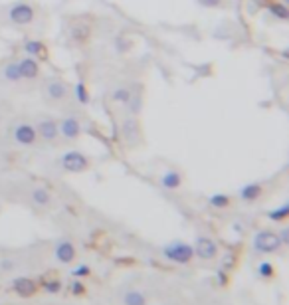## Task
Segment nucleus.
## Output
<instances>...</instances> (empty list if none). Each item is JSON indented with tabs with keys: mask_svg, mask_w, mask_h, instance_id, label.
<instances>
[{
	"mask_svg": "<svg viewBox=\"0 0 289 305\" xmlns=\"http://www.w3.org/2000/svg\"><path fill=\"white\" fill-rule=\"evenodd\" d=\"M163 256L168 260V262H175V264H190L192 258H194V250L188 242H182V240H175L166 244L163 248Z\"/></svg>",
	"mask_w": 289,
	"mask_h": 305,
	"instance_id": "f257e3e1",
	"label": "nucleus"
},
{
	"mask_svg": "<svg viewBox=\"0 0 289 305\" xmlns=\"http://www.w3.org/2000/svg\"><path fill=\"white\" fill-rule=\"evenodd\" d=\"M252 244H253V250L259 254H275L283 246L277 232H271V230H259L253 236Z\"/></svg>",
	"mask_w": 289,
	"mask_h": 305,
	"instance_id": "f03ea898",
	"label": "nucleus"
},
{
	"mask_svg": "<svg viewBox=\"0 0 289 305\" xmlns=\"http://www.w3.org/2000/svg\"><path fill=\"white\" fill-rule=\"evenodd\" d=\"M36 18V10L32 4H28V2H14L10 8H8V20L10 24L14 26H28V24H32Z\"/></svg>",
	"mask_w": 289,
	"mask_h": 305,
	"instance_id": "7ed1b4c3",
	"label": "nucleus"
},
{
	"mask_svg": "<svg viewBox=\"0 0 289 305\" xmlns=\"http://www.w3.org/2000/svg\"><path fill=\"white\" fill-rule=\"evenodd\" d=\"M60 167L68 172H83L90 169V159L83 155L81 151H66L64 155L60 157Z\"/></svg>",
	"mask_w": 289,
	"mask_h": 305,
	"instance_id": "20e7f679",
	"label": "nucleus"
},
{
	"mask_svg": "<svg viewBox=\"0 0 289 305\" xmlns=\"http://www.w3.org/2000/svg\"><path fill=\"white\" fill-rule=\"evenodd\" d=\"M12 139L16 145H22V147H32L36 141H38V133H36V127L32 123H26V121H20V123L14 125L12 129Z\"/></svg>",
	"mask_w": 289,
	"mask_h": 305,
	"instance_id": "39448f33",
	"label": "nucleus"
},
{
	"mask_svg": "<svg viewBox=\"0 0 289 305\" xmlns=\"http://www.w3.org/2000/svg\"><path fill=\"white\" fill-rule=\"evenodd\" d=\"M68 94H70V87H68V83H66L64 79H60V77H50V79L44 83V95H46L50 101H54V103L64 101V99L68 97Z\"/></svg>",
	"mask_w": 289,
	"mask_h": 305,
	"instance_id": "423d86ee",
	"label": "nucleus"
},
{
	"mask_svg": "<svg viewBox=\"0 0 289 305\" xmlns=\"http://www.w3.org/2000/svg\"><path fill=\"white\" fill-rule=\"evenodd\" d=\"M57 131L66 141H75L81 135V121L75 115H66L64 119L57 121Z\"/></svg>",
	"mask_w": 289,
	"mask_h": 305,
	"instance_id": "0eeeda50",
	"label": "nucleus"
},
{
	"mask_svg": "<svg viewBox=\"0 0 289 305\" xmlns=\"http://www.w3.org/2000/svg\"><path fill=\"white\" fill-rule=\"evenodd\" d=\"M192 250L200 260H214L218 256V244L208 236H198Z\"/></svg>",
	"mask_w": 289,
	"mask_h": 305,
	"instance_id": "6e6552de",
	"label": "nucleus"
},
{
	"mask_svg": "<svg viewBox=\"0 0 289 305\" xmlns=\"http://www.w3.org/2000/svg\"><path fill=\"white\" fill-rule=\"evenodd\" d=\"M36 133H38L40 139H44V141H48V143L55 141L57 137H60V131H57V121L52 119V117L40 119L38 125H36Z\"/></svg>",
	"mask_w": 289,
	"mask_h": 305,
	"instance_id": "1a4fd4ad",
	"label": "nucleus"
},
{
	"mask_svg": "<svg viewBox=\"0 0 289 305\" xmlns=\"http://www.w3.org/2000/svg\"><path fill=\"white\" fill-rule=\"evenodd\" d=\"M16 64H18V70H20L22 79H36L40 76V64H38L36 57L24 56V57L16 59Z\"/></svg>",
	"mask_w": 289,
	"mask_h": 305,
	"instance_id": "9d476101",
	"label": "nucleus"
},
{
	"mask_svg": "<svg viewBox=\"0 0 289 305\" xmlns=\"http://www.w3.org/2000/svg\"><path fill=\"white\" fill-rule=\"evenodd\" d=\"M54 256L60 264H72L75 258V246L70 240H60L54 248Z\"/></svg>",
	"mask_w": 289,
	"mask_h": 305,
	"instance_id": "9b49d317",
	"label": "nucleus"
},
{
	"mask_svg": "<svg viewBox=\"0 0 289 305\" xmlns=\"http://www.w3.org/2000/svg\"><path fill=\"white\" fill-rule=\"evenodd\" d=\"M121 137L127 145H135L139 139H141V129H139V123L135 115L133 117H127L123 123H121Z\"/></svg>",
	"mask_w": 289,
	"mask_h": 305,
	"instance_id": "f8f14e48",
	"label": "nucleus"
},
{
	"mask_svg": "<svg viewBox=\"0 0 289 305\" xmlns=\"http://www.w3.org/2000/svg\"><path fill=\"white\" fill-rule=\"evenodd\" d=\"M12 289H14V293L20 295V297H32V295L36 293L38 286H36V282L30 280V278H14V280H12Z\"/></svg>",
	"mask_w": 289,
	"mask_h": 305,
	"instance_id": "ddd939ff",
	"label": "nucleus"
},
{
	"mask_svg": "<svg viewBox=\"0 0 289 305\" xmlns=\"http://www.w3.org/2000/svg\"><path fill=\"white\" fill-rule=\"evenodd\" d=\"M181 185H182V174L179 171H175V169L166 171L161 176V187L166 189V191H177V189H181Z\"/></svg>",
	"mask_w": 289,
	"mask_h": 305,
	"instance_id": "4468645a",
	"label": "nucleus"
},
{
	"mask_svg": "<svg viewBox=\"0 0 289 305\" xmlns=\"http://www.w3.org/2000/svg\"><path fill=\"white\" fill-rule=\"evenodd\" d=\"M238 194L244 202H253V200H257L259 196H262V185H259V182H248V185H244L240 189Z\"/></svg>",
	"mask_w": 289,
	"mask_h": 305,
	"instance_id": "2eb2a0df",
	"label": "nucleus"
},
{
	"mask_svg": "<svg viewBox=\"0 0 289 305\" xmlns=\"http://www.w3.org/2000/svg\"><path fill=\"white\" fill-rule=\"evenodd\" d=\"M22 50H24V56H30V57H42L46 54V48L40 40H24Z\"/></svg>",
	"mask_w": 289,
	"mask_h": 305,
	"instance_id": "dca6fc26",
	"label": "nucleus"
},
{
	"mask_svg": "<svg viewBox=\"0 0 289 305\" xmlns=\"http://www.w3.org/2000/svg\"><path fill=\"white\" fill-rule=\"evenodd\" d=\"M30 198H32V202H34L36 206H48V204L52 202V194H50V191L44 189V187H36V189L32 191Z\"/></svg>",
	"mask_w": 289,
	"mask_h": 305,
	"instance_id": "f3484780",
	"label": "nucleus"
},
{
	"mask_svg": "<svg viewBox=\"0 0 289 305\" xmlns=\"http://www.w3.org/2000/svg\"><path fill=\"white\" fill-rule=\"evenodd\" d=\"M73 95H75V101L79 103V105H88L90 103V91H88V85H85V81H77L75 85H73Z\"/></svg>",
	"mask_w": 289,
	"mask_h": 305,
	"instance_id": "a211bd4d",
	"label": "nucleus"
},
{
	"mask_svg": "<svg viewBox=\"0 0 289 305\" xmlns=\"http://www.w3.org/2000/svg\"><path fill=\"white\" fill-rule=\"evenodd\" d=\"M131 87H127V85H119V87H115L113 91H111V99L115 101V103H121V105H127V101L131 99Z\"/></svg>",
	"mask_w": 289,
	"mask_h": 305,
	"instance_id": "6ab92c4d",
	"label": "nucleus"
},
{
	"mask_svg": "<svg viewBox=\"0 0 289 305\" xmlns=\"http://www.w3.org/2000/svg\"><path fill=\"white\" fill-rule=\"evenodd\" d=\"M2 77H4L6 81H12V83L20 81V79H22V76H20L18 64H16V62H8V64L2 68Z\"/></svg>",
	"mask_w": 289,
	"mask_h": 305,
	"instance_id": "aec40b11",
	"label": "nucleus"
},
{
	"mask_svg": "<svg viewBox=\"0 0 289 305\" xmlns=\"http://www.w3.org/2000/svg\"><path fill=\"white\" fill-rule=\"evenodd\" d=\"M208 204H210L212 208H218V210L228 208V206H230V196L224 194V192H216V194H212V196L208 198Z\"/></svg>",
	"mask_w": 289,
	"mask_h": 305,
	"instance_id": "412c9836",
	"label": "nucleus"
},
{
	"mask_svg": "<svg viewBox=\"0 0 289 305\" xmlns=\"http://www.w3.org/2000/svg\"><path fill=\"white\" fill-rule=\"evenodd\" d=\"M287 216H289V204H287V202H283L279 208H273V210H270V212H268V218H270V220H273V222L285 220Z\"/></svg>",
	"mask_w": 289,
	"mask_h": 305,
	"instance_id": "4be33fe9",
	"label": "nucleus"
},
{
	"mask_svg": "<svg viewBox=\"0 0 289 305\" xmlns=\"http://www.w3.org/2000/svg\"><path fill=\"white\" fill-rule=\"evenodd\" d=\"M125 305H147V297H144L141 291H127L123 297Z\"/></svg>",
	"mask_w": 289,
	"mask_h": 305,
	"instance_id": "5701e85b",
	"label": "nucleus"
},
{
	"mask_svg": "<svg viewBox=\"0 0 289 305\" xmlns=\"http://www.w3.org/2000/svg\"><path fill=\"white\" fill-rule=\"evenodd\" d=\"M127 107L133 115H137L143 107V95H141V91H131V99L127 101Z\"/></svg>",
	"mask_w": 289,
	"mask_h": 305,
	"instance_id": "b1692460",
	"label": "nucleus"
},
{
	"mask_svg": "<svg viewBox=\"0 0 289 305\" xmlns=\"http://www.w3.org/2000/svg\"><path fill=\"white\" fill-rule=\"evenodd\" d=\"M270 14H271L273 18H277V20H287V18H289V10H287V6L281 4V2L270 4Z\"/></svg>",
	"mask_w": 289,
	"mask_h": 305,
	"instance_id": "393cba45",
	"label": "nucleus"
},
{
	"mask_svg": "<svg viewBox=\"0 0 289 305\" xmlns=\"http://www.w3.org/2000/svg\"><path fill=\"white\" fill-rule=\"evenodd\" d=\"M273 264L271 262H259V266H257V276L259 278H264V280H270V278H273Z\"/></svg>",
	"mask_w": 289,
	"mask_h": 305,
	"instance_id": "a878e982",
	"label": "nucleus"
},
{
	"mask_svg": "<svg viewBox=\"0 0 289 305\" xmlns=\"http://www.w3.org/2000/svg\"><path fill=\"white\" fill-rule=\"evenodd\" d=\"M196 4L200 6V8H218L220 4H222V0H196Z\"/></svg>",
	"mask_w": 289,
	"mask_h": 305,
	"instance_id": "bb28decb",
	"label": "nucleus"
},
{
	"mask_svg": "<svg viewBox=\"0 0 289 305\" xmlns=\"http://www.w3.org/2000/svg\"><path fill=\"white\" fill-rule=\"evenodd\" d=\"M90 266H85V264H81V266H77L75 269H73V278H85V276H90Z\"/></svg>",
	"mask_w": 289,
	"mask_h": 305,
	"instance_id": "cd10ccee",
	"label": "nucleus"
},
{
	"mask_svg": "<svg viewBox=\"0 0 289 305\" xmlns=\"http://www.w3.org/2000/svg\"><path fill=\"white\" fill-rule=\"evenodd\" d=\"M44 289L48 293H57V291L62 289V284L60 282H44Z\"/></svg>",
	"mask_w": 289,
	"mask_h": 305,
	"instance_id": "c85d7f7f",
	"label": "nucleus"
},
{
	"mask_svg": "<svg viewBox=\"0 0 289 305\" xmlns=\"http://www.w3.org/2000/svg\"><path fill=\"white\" fill-rule=\"evenodd\" d=\"M70 291L73 293V295H81V293H85V286L81 284V282H72V286H70Z\"/></svg>",
	"mask_w": 289,
	"mask_h": 305,
	"instance_id": "c756f323",
	"label": "nucleus"
},
{
	"mask_svg": "<svg viewBox=\"0 0 289 305\" xmlns=\"http://www.w3.org/2000/svg\"><path fill=\"white\" fill-rule=\"evenodd\" d=\"M277 236H279V240H281L283 246H287V244H289V228H281V232H279Z\"/></svg>",
	"mask_w": 289,
	"mask_h": 305,
	"instance_id": "7c9ffc66",
	"label": "nucleus"
},
{
	"mask_svg": "<svg viewBox=\"0 0 289 305\" xmlns=\"http://www.w3.org/2000/svg\"><path fill=\"white\" fill-rule=\"evenodd\" d=\"M218 278H220V284L224 286V284H226V273H224V271H218Z\"/></svg>",
	"mask_w": 289,
	"mask_h": 305,
	"instance_id": "2f4dec72",
	"label": "nucleus"
},
{
	"mask_svg": "<svg viewBox=\"0 0 289 305\" xmlns=\"http://www.w3.org/2000/svg\"><path fill=\"white\" fill-rule=\"evenodd\" d=\"M2 267H4V269H10V267H12V264H10L8 260H4V262H2Z\"/></svg>",
	"mask_w": 289,
	"mask_h": 305,
	"instance_id": "473e14b6",
	"label": "nucleus"
}]
</instances>
